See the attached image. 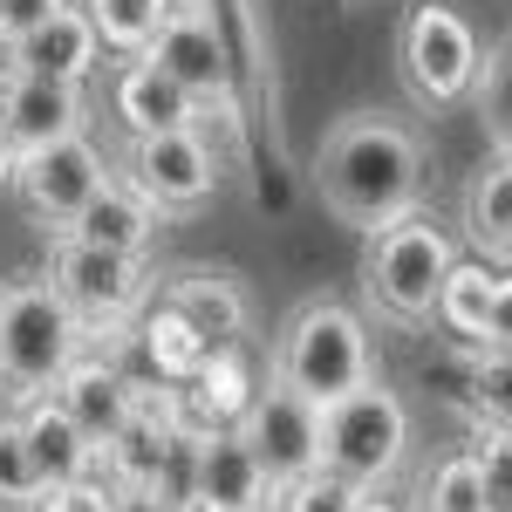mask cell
Listing matches in <instances>:
<instances>
[{
    "label": "cell",
    "instance_id": "cell-1",
    "mask_svg": "<svg viewBox=\"0 0 512 512\" xmlns=\"http://www.w3.org/2000/svg\"><path fill=\"white\" fill-rule=\"evenodd\" d=\"M315 185L342 226H355L362 239L383 233L424 205V137L383 110H355V117L328 123L315 151Z\"/></svg>",
    "mask_w": 512,
    "mask_h": 512
},
{
    "label": "cell",
    "instance_id": "cell-2",
    "mask_svg": "<svg viewBox=\"0 0 512 512\" xmlns=\"http://www.w3.org/2000/svg\"><path fill=\"white\" fill-rule=\"evenodd\" d=\"M274 383L294 390L301 403H342L362 383H376V342H369V321L355 315L349 301H308L294 308V321L280 328L274 349Z\"/></svg>",
    "mask_w": 512,
    "mask_h": 512
},
{
    "label": "cell",
    "instance_id": "cell-3",
    "mask_svg": "<svg viewBox=\"0 0 512 512\" xmlns=\"http://www.w3.org/2000/svg\"><path fill=\"white\" fill-rule=\"evenodd\" d=\"M89 335H82V321L55 301V287L48 280H21V287H7L0 294V390L7 403L21 410V403H35L62 383V369L76 362Z\"/></svg>",
    "mask_w": 512,
    "mask_h": 512
},
{
    "label": "cell",
    "instance_id": "cell-4",
    "mask_svg": "<svg viewBox=\"0 0 512 512\" xmlns=\"http://www.w3.org/2000/svg\"><path fill=\"white\" fill-rule=\"evenodd\" d=\"M451 260H458L451 233L417 205V212H403L396 226L369 233V253H362V294H369L376 315L403 321V328H424L431 308H437V287H444V274H451Z\"/></svg>",
    "mask_w": 512,
    "mask_h": 512
},
{
    "label": "cell",
    "instance_id": "cell-5",
    "mask_svg": "<svg viewBox=\"0 0 512 512\" xmlns=\"http://www.w3.org/2000/svg\"><path fill=\"white\" fill-rule=\"evenodd\" d=\"M403 451H410V410L383 383H362L355 396L321 410V472L349 478L355 492H376L383 478H396Z\"/></svg>",
    "mask_w": 512,
    "mask_h": 512
},
{
    "label": "cell",
    "instance_id": "cell-6",
    "mask_svg": "<svg viewBox=\"0 0 512 512\" xmlns=\"http://www.w3.org/2000/svg\"><path fill=\"white\" fill-rule=\"evenodd\" d=\"M48 287L82 321V335H123L151 308V260H123V253L82 246V239H55L48 246Z\"/></svg>",
    "mask_w": 512,
    "mask_h": 512
},
{
    "label": "cell",
    "instance_id": "cell-7",
    "mask_svg": "<svg viewBox=\"0 0 512 512\" xmlns=\"http://www.w3.org/2000/svg\"><path fill=\"white\" fill-rule=\"evenodd\" d=\"M396 69H403V89L424 103V110H451L465 103L485 76V55H478V35L458 7H410L403 14V35H396Z\"/></svg>",
    "mask_w": 512,
    "mask_h": 512
},
{
    "label": "cell",
    "instance_id": "cell-8",
    "mask_svg": "<svg viewBox=\"0 0 512 512\" xmlns=\"http://www.w3.org/2000/svg\"><path fill=\"white\" fill-rule=\"evenodd\" d=\"M144 62L185 89V103H192L198 117H205V110H239V76H233L226 28H219L212 0H178Z\"/></svg>",
    "mask_w": 512,
    "mask_h": 512
},
{
    "label": "cell",
    "instance_id": "cell-9",
    "mask_svg": "<svg viewBox=\"0 0 512 512\" xmlns=\"http://www.w3.org/2000/svg\"><path fill=\"white\" fill-rule=\"evenodd\" d=\"M233 431H239V444H246V458L260 465L267 492L321 472V410L301 403L294 390H280L274 376H267V390H253V403L239 410Z\"/></svg>",
    "mask_w": 512,
    "mask_h": 512
},
{
    "label": "cell",
    "instance_id": "cell-10",
    "mask_svg": "<svg viewBox=\"0 0 512 512\" xmlns=\"http://www.w3.org/2000/svg\"><path fill=\"white\" fill-rule=\"evenodd\" d=\"M123 192H137L151 212H198L219 198V158L205 151L198 130H171V137H130L123 158Z\"/></svg>",
    "mask_w": 512,
    "mask_h": 512
},
{
    "label": "cell",
    "instance_id": "cell-11",
    "mask_svg": "<svg viewBox=\"0 0 512 512\" xmlns=\"http://www.w3.org/2000/svg\"><path fill=\"white\" fill-rule=\"evenodd\" d=\"M103 185H110V164H103V151H96L89 137H62V144L28 151V158L14 164V192H21V205L35 212L41 226H55V239L76 226V212L103 192Z\"/></svg>",
    "mask_w": 512,
    "mask_h": 512
},
{
    "label": "cell",
    "instance_id": "cell-12",
    "mask_svg": "<svg viewBox=\"0 0 512 512\" xmlns=\"http://www.w3.org/2000/svg\"><path fill=\"white\" fill-rule=\"evenodd\" d=\"M431 321L458 342V349L472 355H506V335H512V287L499 267H485V260H451V274L437 287V308Z\"/></svg>",
    "mask_w": 512,
    "mask_h": 512
},
{
    "label": "cell",
    "instance_id": "cell-13",
    "mask_svg": "<svg viewBox=\"0 0 512 512\" xmlns=\"http://www.w3.org/2000/svg\"><path fill=\"white\" fill-rule=\"evenodd\" d=\"M151 301H158L164 315H178L192 328L205 349H239V335H246V287L233 274H212V267H178V274L151 280Z\"/></svg>",
    "mask_w": 512,
    "mask_h": 512
},
{
    "label": "cell",
    "instance_id": "cell-14",
    "mask_svg": "<svg viewBox=\"0 0 512 512\" xmlns=\"http://www.w3.org/2000/svg\"><path fill=\"white\" fill-rule=\"evenodd\" d=\"M48 396H55V410L103 451V444L130 424V410H137V376H130L123 362H110V355H76Z\"/></svg>",
    "mask_w": 512,
    "mask_h": 512
},
{
    "label": "cell",
    "instance_id": "cell-15",
    "mask_svg": "<svg viewBox=\"0 0 512 512\" xmlns=\"http://www.w3.org/2000/svg\"><path fill=\"white\" fill-rule=\"evenodd\" d=\"M267 506H274V492H267L260 465L246 458L239 431H198L185 512H267Z\"/></svg>",
    "mask_w": 512,
    "mask_h": 512
},
{
    "label": "cell",
    "instance_id": "cell-16",
    "mask_svg": "<svg viewBox=\"0 0 512 512\" xmlns=\"http://www.w3.org/2000/svg\"><path fill=\"white\" fill-rule=\"evenodd\" d=\"M82 89L69 82H41V76H0V123H7V137H14V151L28 158V151H48V144H62V137H82Z\"/></svg>",
    "mask_w": 512,
    "mask_h": 512
},
{
    "label": "cell",
    "instance_id": "cell-17",
    "mask_svg": "<svg viewBox=\"0 0 512 512\" xmlns=\"http://www.w3.org/2000/svg\"><path fill=\"white\" fill-rule=\"evenodd\" d=\"M14 424H21V444H28V465H35L41 492H62V485L96 478V444H89V437L55 410V396L21 403V410H14Z\"/></svg>",
    "mask_w": 512,
    "mask_h": 512
},
{
    "label": "cell",
    "instance_id": "cell-18",
    "mask_svg": "<svg viewBox=\"0 0 512 512\" xmlns=\"http://www.w3.org/2000/svg\"><path fill=\"white\" fill-rule=\"evenodd\" d=\"M96 62H103V48H96V28H89L82 7H62L48 28H35L21 48H7V69L14 76L69 82V89H82V82L96 76Z\"/></svg>",
    "mask_w": 512,
    "mask_h": 512
},
{
    "label": "cell",
    "instance_id": "cell-19",
    "mask_svg": "<svg viewBox=\"0 0 512 512\" xmlns=\"http://www.w3.org/2000/svg\"><path fill=\"white\" fill-rule=\"evenodd\" d=\"M62 239L103 246V253H123V260H151V246H158V212L110 178V185H103V192L76 212V226H69Z\"/></svg>",
    "mask_w": 512,
    "mask_h": 512
},
{
    "label": "cell",
    "instance_id": "cell-20",
    "mask_svg": "<svg viewBox=\"0 0 512 512\" xmlns=\"http://www.w3.org/2000/svg\"><path fill=\"white\" fill-rule=\"evenodd\" d=\"M110 103H117L130 137H171V130H192V117H198L192 103H185V89L171 76H158L151 62H123Z\"/></svg>",
    "mask_w": 512,
    "mask_h": 512
},
{
    "label": "cell",
    "instance_id": "cell-21",
    "mask_svg": "<svg viewBox=\"0 0 512 512\" xmlns=\"http://www.w3.org/2000/svg\"><path fill=\"white\" fill-rule=\"evenodd\" d=\"M246 403H253V376H246V355H239V349L205 355L198 376L178 390V410H185L192 431H233Z\"/></svg>",
    "mask_w": 512,
    "mask_h": 512
},
{
    "label": "cell",
    "instance_id": "cell-22",
    "mask_svg": "<svg viewBox=\"0 0 512 512\" xmlns=\"http://www.w3.org/2000/svg\"><path fill=\"white\" fill-rule=\"evenodd\" d=\"M465 233H472L478 260L506 274V260H512V171H506V137H499L492 164H485V171H472V185H465Z\"/></svg>",
    "mask_w": 512,
    "mask_h": 512
},
{
    "label": "cell",
    "instance_id": "cell-23",
    "mask_svg": "<svg viewBox=\"0 0 512 512\" xmlns=\"http://www.w3.org/2000/svg\"><path fill=\"white\" fill-rule=\"evenodd\" d=\"M171 7L178 0H82L89 28H96V48H110L123 62H144L151 55V41L171 21Z\"/></svg>",
    "mask_w": 512,
    "mask_h": 512
},
{
    "label": "cell",
    "instance_id": "cell-24",
    "mask_svg": "<svg viewBox=\"0 0 512 512\" xmlns=\"http://www.w3.org/2000/svg\"><path fill=\"white\" fill-rule=\"evenodd\" d=\"M137 342H144V355H151V369H158L164 390H185V383L198 376V362L212 355L178 315H164L158 301H151V308H144V321H137Z\"/></svg>",
    "mask_w": 512,
    "mask_h": 512
},
{
    "label": "cell",
    "instance_id": "cell-25",
    "mask_svg": "<svg viewBox=\"0 0 512 512\" xmlns=\"http://www.w3.org/2000/svg\"><path fill=\"white\" fill-rule=\"evenodd\" d=\"M35 506H41V478L28 465L14 410H0V512H35Z\"/></svg>",
    "mask_w": 512,
    "mask_h": 512
},
{
    "label": "cell",
    "instance_id": "cell-26",
    "mask_svg": "<svg viewBox=\"0 0 512 512\" xmlns=\"http://www.w3.org/2000/svg\"><path fill=\"white\" fill-rule=\"evenodd\" d=\"M424 512H492L485 506V478H478L472 451H458V458H444L424 485Z\"/></svg>",
    "mask_w": 512,
    "mask_h": 512
},
{
    "label": "cell",
    "instance_id": "cell-27",
    "mask_svg": "<svg viewBox=\"0 0 512 512\" xmlns=\"http://www.w3.org/2000/svg\"><path fill=\"white\" fill-rule=\"evenodd\" d=\"M355 492L349 478H335V472H308V478H294V485H280L274 492V512H355Z\"/></svg>",
    "mask_w": 512,
    "mask_h": 512
},
{
    "label": "cell",
    "instance_id": "cell-28",
    "mask_svg": "<svg viewBox=\"0 0 512 512\" xmlns=\"http://www.w3.org/2000/svg\"><path fill=\"white\" fill-rule=\"evenodd\" d=\"M62 7H76V0H0V48H21V41L48 28Z\"/></svg>",
    "mask_w": 512,
    "mask_h": 512
},
{
    "label": "cell",
    "instance_id": "cell-29",
    "mask_svg": "<svg viewBox=\"0 0 512 512\" xmlns=\"http://www.w3.org/2000/svg\"><path fill=\"white\" fill-rule=\"evenodd\" d=\"M35 512H110V485L82 478V485H62V492H41Z\"/></svg>",
    "mask_w": 512,
    "mask_h": 512
},
{
    "label": "cell",
    "instance_id": "cell-30",
    "mask_svg": "<svg viewBox=\"0 0 512 512\" xmlns=\"http://www.w3.org/2000/svg\"><path fill=\"white\" fill-rule=\"evenodd\" d=\"M110 512H178V506H164L158 492H110Z\"/></svg>",
    "mask_w": 512,
    "mask_h": 512
},
{
    "label": "cell",
    "instance_id": "cell-31",
    "mask_svg": "<svg viewBox=\"0 0 512 512\" xmlns=\"http://www.w3.org/2000/svg\"><path fill=\"white\" fill-rule=\"evenodd\" d=\"M14 164H21V151H14V137H7V123H0V185H14Z\"/></svg>",
    "mask_w": 512,
    "mask_h": 512
},
{
    "label": "cell",
    "instance_id": "cell-32",
    "mask_svg": "<svg viewBox=\"0 0 512 512\" xmlns=\"http://www.w3.org/2000/svg\"><path fill=\"white\" fill-rule=\"evenodd\" d=\"M355 512H396L390 499H376V492H362V499H355Z\"/></svg>",
    "mask_w": 512,
    "mask_h": 512
},
{
    "label": "cell",
    "instance_id": "cell-33",
    "mask_svg": "<svg viewBox=\"0 0 512 512\" xmlns=\"http://www.w3.org/2000/svg\"><path fill=\"white\" fill-rule=\"evenodd\" d=\"M267 512H274V506H267Z\"/></svg>",
    "mask_w": 512,
    "mask_h": 512
}]
</instances>
